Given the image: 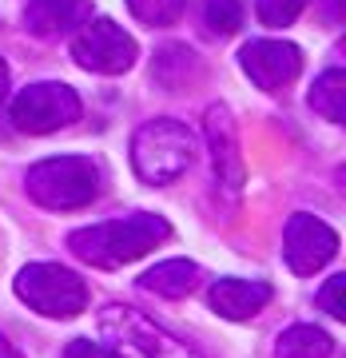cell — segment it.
<instances>
[{
  "label": "cell",
  "instance_id": "obj_11",
  "mask_svg": "<svg viewBox=\"0 0 346 358\" xmlns=\"http://www.w3.org/2000/svg\"><path fill=\"white\" fill-rule=\"evenodd\" d=\"M92 20L88 0H28L24 4V28L36 36H64Z\"/></svg>",
  "mask_w": 346,
  "mask_h": 358
},
{
  "label": "cell",
  "instance_id": "obj_17",
  "mask_svg": "<svg viewBox=\"0 0 346 358\" xmlns=\"http://www.w3.org/2000/svg\"><path fill=\"white\" fill-rule=\"evenodd\" d=\"M131 16L140 20V24L147 28H167L175 24L183 16V8H187V0H128Z\"/></svg>",
  "mask_w": 346,
  "mask_h": 358
},
{
  "label": "cell",
  "instance_id": "obj_12",
  "mask_svg": "<svg viewBox=\"0 0 346 358\" xmlns=\"http://www.w3.org/2000/svg\"><path fill=\"white\" fill-rule=\"evenodd\" d=\"M267 303H271V287L259 279H219L211 287V310L231 322L255 319Z\"/></svg>",
  "mask_w": 346,
  "mask_h": 358
},
{
  "label": "cell",
  "instance_id": "obj_8",
  "mask_svg": "<svg viewBox=\"0 0 346 358\" xmlns=\"http://www.w3.org/2000/svg\"><path fill=\"white\" fill-rule=\"evenodd\" d=\"M338 255V231L326 227L322 219L298 211V215L287 219V231H282V259L295 275H315L322 271L331 259Z\"/></svg>",
  "mask_w": 346,
  "mask_h": 358
},
{
  "label": "cell",
  "instance_id": "obj_22",
  "mask_svg": "<svg viewBox=\"0 0 346 358\" xmlns=\"http://www.w3.org/2000/svg\"><path fill=\"white\" fill-rule=\"evenodd\" d=\"M4 100H8V64L0 60V108H4Z\"/></svg>",
  "mask_w": 346,
  "mask_h": 358
},
{
  "label": "cell",
  "instance_id": "obj_6",
  "mask_svg": "<svg viewBox=\"0 0 346 358\" xmlns=\"http://www.w3.org/2000/svg\"><path fill=\"white\" fill-rule=\"evenodd\" d=\"M76 120H80V96L76 88H68L60 80L28 84L13 100V124L16 131H28V136H48V131H60Z\"/></svg>",
  "mask_w": 346,
  "mask_h": 358
},
{
  "label": "cell",
  "instance_id": "obj_5",
  "mask_svg": "<svg viewBox=\"0 0 346 358\" xmlns=\"http://www.w3.org/2000/svg\"><path fill=\"white\" fill-rule=\"evenodd\" d=\"M16 294L44 319H76L88 307V287L60 263H28L16 275Z\"/></svg>",
  "mask_w": 346,
  "mask_h": 358
},
{
  "label": "cell",
  "instance_id": "obj_18",
  "mask_svg": "<svg viewBox=\"0 0 346 358\" xmlns=\"http://www.w3.org/2000/svg\"><path fill=\"white\" fill-rule=\"evenodd\" d=\"M203 24L215 36H235L243 24V0H207L203 4Z\"/></svg>",
  "mask_w": 346,
  "mask_h": 358
},
{
  "label": "cell",
  "instance_id": "obj_3",
  "mask_svg": "<svg viewBox=\"0 0 346 358\" xmlns=\"http://www.w3.org/2000/svg\"><path fill=\"white\" fill-rule=\"evenodd\" d=\"M24 187L28 199L48 211H76L100 195V167L88 155H52L28 167Z\"/></svg>",
  "mask_w": 346,
  "mask_h": 358
},
{
  "label": "cell",
  "instance_id": "obj_14",
  "mask_svg": "<svg viewBox=\"0 0 346 358\" xmlns=\"http://www.w3.org/2000/svg\"><path fill=\"white\" fill-rule=\"evenodd\" d=\"M334 355V338L310 322L287 327L275 343V358H331Z\"/></svg>",
  "mask_w": 346,
  "mask_h": 358
},
{
  "label": "cell",
  "instance_id": "obj_7",
  "mask_svg": "<svg viewBox=\"0 0 346 358\" xmlns=\"http://www.w3.org/2000/svg\"><path fill=\"white\" fill-rule=\"evenodd\" d=\"M72 60L84 72H96V76H120V72H128L136 64V40L115 20L96 16L72 40Z\"/></svg>",
  "mask_w": 346,
  "mask_h": 358
},
{
  "label": "cell",
  "instance_id": "obj_16",
  "mask_svg": "<svg viewBox=\"0 0 346 358\" xmlns=\"http://www.w3.org/2000/svg\"><path fill=\"white\" fill-rule=\"evenodd\" d=\"M155 80L164 84V88L180 92L187 84V76H199V60H195V52L187 44H167L159 56H155Z\"/></svg>",
  "mask_w": 346,
  "mask_h": 358
},
{
  "label": "cell",
  "instance_id": "obj_20",
  "mask_svg": "<svg viewBox=\"0 0 346 358\" xmlns=\"http://www.w3.org/2000/svg\"><path fill=\"white\" fill-rule=\"evenodd\" d=\"M343 291H346V275H331V279H326V287L319 291V303H322V310H326L331 319H346Z\"/></svg>",
  "mask_w": 346,
  "mask_h": 358
},
{
  "label": "cell",
  "instance_id": "obj_1",
  "mask_svg": "<svg viewBox=\"0 0 346 358\" xmlns=\"http://www.w3.org/2000/svg\"><path fill=\"white\" fill-rule=\"evenodd\" d=\"M167 235H171L167 219L136 211V215L108 219V223H92V227L72 231L68 247H72V255L92 263V267H124V263L143 259L152 247H159Z\"/></svg>",
  "mask_w": 346,
  "mask_h": 358
},
{
  "label": "cell",
  "instance_id": "obj_4",
  "mask_svg": "<svg viewBox=\"0 0 346 358\" xmlns=\"http://www.w3.org/2000/svg\"><path fill=\"white\" fill-rule=\"evenodd\" d=\"M100 334L108 338V350L115 358H203L195 346L164 331L159 322L140 315L136 307H103L100 310Z\"/></svg>",
  "mask_w": 346,
  "mask_h": 358
},
{
  "label": "cell",
  "instance_id": "obj_15",
  "mask_svg": "<svg viewBox=\"0 0 346 358\" xmlns=\"http://www.w3.org/2000/svg\"><path fill=\"white\" fill-rule=\"evenodd\" d=\"M310 108H315L322 120L343 124L346 120V72H338V68L322 72V76L315 80V88H310Z\"/></svg>",
  "mask_w": 346,
  "mask_h": 358
},
{
  "label": "cell",
  "instance_id": "obj_9",
  "mask_svg": "<svg viewBox=\"0 0 346 358\" xmlns=\"http://www.w3.org/2000/svg\"><path fill=\"white\" fill-rule=\"evenodd\" d=\"M239 64L263 92H282L303 72V52L291 40H251L239 52Z\"/></svg>",
  "mask_w": 346,
  "mask_h": 358
},
{
  "label": "cell",
  "instance_id": "obj_10",
  "mask_svg": "<svg viewBox=\"0 0 346 358\" xmlns=\"http://www.w3.org/2000/svg\"><path fill=\"white\" fill-rule=\"evenodd\" d=\"M207 148H211V164H215V179L219 187L235 199L243 192V152H239V131H235V120L223 103H211L207 108Z\"/></svg>",
  "mask_w": 346,
  "mask_h": 358
},
{
  "label": "cell",
  "instance_id": "obj_13",
  "mask_svg": "<svg viewBox=\"0 0 346 358\" xmlns=\"http://www.w3.org/2000/svg\"><path fill=\"white\" fill-rule=\"evenodd\" d=\"M140 287L159 294V299H183V294H192L199 287V267H195L192 259H164V263H155L143 275Z\"/></svg>",
  "mask_w": 346,
  "mask_h": 358
},
{
  "label": "cell",
  "instance_id": "obj_19",
  "mask_svg": "<svg viewBox=\"0 0 346 358\" xmlns=\"http://www.w3.org/2000/svg\"><path fill=\"white\" fill-rule=\"evenodd\" d=\"M307 8V0H255V13L267 28H287L295 24L298 13Z\"/></svg>",
  "mask_w": 346,
  "mask_h": 358
},
{
  "label": "cell",
  "instance_id": "obj_23",
  "mask_svg": "<svg viewBox=\"0 0 346 358\" xmlns=\"http://www.w3.org/2000/svg\"><path fill=\"white\" fill-rule=\"evenodd\" d=\"M0 358H24V355H20V350H16V346L8 343L4 334H0Z\"/></svg>",
  "mask_w": 346,
  "mask_h": 358
},
{
  "label": "cell",
  "instance_id": "obj_21",
  "mask_svg": "<svg viewBox=\"0 0 346 358\" xmlns=\"http://www.w3.org/2000/svg\"><path fill=\"white\" fill-rule=\"evenodd\" d=\"M60 358H115V355L103 343H92V338H72V343L64 346V355H60Z\"/></svg>",
  "mask_w": 346,
  "mask_h": 358
},
{
  "label": "cell",
  "instance_id": "obj_2",
  "mask_svg": "<svg viewBox=\"0 0 346 358\" xmlns=\"http://www.w3.org/2000/svg\"><path fill=\"white\" fill-rule=\"evenodd\" d=\"M195 164V136L180 120H147L131 136V167L143 183L164 187Z\"/></svg>",
  "mask_w": 346,
  "mask_h": 358
},
{
  "label": "cell",
  "instance_id": "obj_24",
  "mask_svg": "<svg viewBox=\"0 0 346 358\" xmlns=\"http://www.w3.org/2000/svg\"><path fill=\"white\" fill-rule=\"evenodd\" d=\"M326 13H331V20H343V8H338V0H326Z\"/></svg>",
  "mask_w": 346,
  "mask_h": 358
}]
</instances>
